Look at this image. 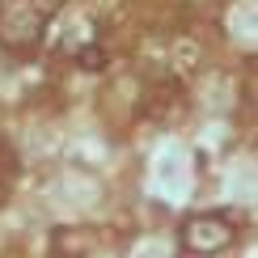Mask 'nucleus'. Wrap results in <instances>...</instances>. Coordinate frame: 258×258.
<instances>
[{
	"instance_id": "7ed1b4c3",
	"label": "nucleus",
	"mask_w": 258,
	"mask_h": 258,
	"mask_svg": "<svg viewBox=\"0 0 258 258\" xmlns=\"http://www.w3.org/2000/svg\"><path fill=\"white\" fill-rule=\"evenodd\" d=\"M77 63H81V68H89V72H98V68H102V63H106V55H102V51H98V47H85V51H81V55H77Z\"/></svg>"
},
{
	"instance_id": "f257e3e1",
	"label": "nucleus",
	"mask_w": 258,
	"mask_h": 258,
	"mask_svg": "<svg viewBox=\"0 0 258 258\" xmlns=\"http://www.w3.org/2000/svg\"><path fill=\"white\" fill-rule=\"evenodd\" d=\"M47 13L34 9L30 0H0V42L13 51H30L42 42Z\"/></svg>"
},
{
	"instance_id": "20e7f679",
	"label": "nucleus",
	"mask_w": 258,
	"mask_h": 258,
	"mask_svg": "<svg viewBox=\"0 0 258 258\" xmlns=\"http://www.w3.org/2000/svg\"><path fill=\"white\" fill-rule=\"evenodd\" d=\"M30 5H34V9H42V13H47V17H51V13H55V9L63 5V0H30Z\"/></svg>"
},
{
	"instance_id": "f03ea898",
	"label": "nucleus",
	"mask_w": 258,
	"mask_h": 258,
	"mask_svg": "<svg viewBox=\"0 0 258 258\" xmlns=\"http://www.w3.org/2000/svg\"><path fill=\"white\" fill-rule=\"evenodd\" d=\"M233 237H237V229L220 212H199V216H190L182 224V245L190 254H220L233 245Z\"/></svg>"
}]
</instances>
